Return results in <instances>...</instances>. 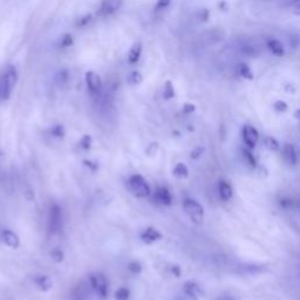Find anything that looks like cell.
<instances>
[{
  "mask_svg": "<svg viewBox=\"0 0 300 300\" xmlns=\"http://www.w3.org/2000/svg\"><path fill=\"white\" fill-rule=\"evenodd\" d=\"M267 48L272 54H275L277 57H283L284 53H285V50H284L283 44L280 41L276 40V39H270L266 44Z\"/></svg>",
  "mask_w": 300,
  "mask_h": 300,
  "instance_id": "obj_17",
  "label": "cell"
},
{
  "mask_svg": "<svg viewBox=\"0 0 300 300\" xmlns=\"http://www.w3.org/2000/svg\"><path fill=\"white\" fill-rule=\"evenodd\" d=\"M128 270L130 271V272H133L134 275H138V273L142 272V266H141L140 263L131 262V263H129Z\"/></svg>",
  "mask_w": 300,
  "mask_h": 300,
  "instance_id": "obj_28",
  "label": "cell"
},
{
  "mask_svg": "<svg viewBox=\"0 0 300 300\" xmlns=\"http://www.w3.org/2000/svg\"><path fill=\"white\" fill-rule=\"evenodd\" d=\"M130 298V292L128 289L121 288L115 291V299L116 300H129Z\"/></svg>",
  "mask_w": 300,
  "mask_h": 300,
  "instance_id": "obj_22",
  "label": "cell"
},
{
  "mask_svg": "<svg viewBox=\"0 0 300 300\" xmlns=\"http://www.w3.org/2000/svg\"><path fill=\"white\" fill-rule=\"evenodd\" d=\"M128 186L129 190L138 198H146L151 192L149 184L141 175L131 176L128 180Z\"/></svg>",
  "mask_w": 300,
  "mask_h": 300,
  "instance_id": "obj_3",
  "label": "cell"
},
{
  "mask_svg": "<svg viewBox=\"0 0 300 300\" xmlns=\"http://www.w3.org/2000/svg\"><path fill=\"white\" fill-rule=\"evenodd\" d=\"M51 257L56 263H61L63 260V252L60 249L56 247V249L51 251Z\"/></svg>",
  "mask_w": 300,
  "mask_h": 300,
  "instance_id": "obj_25",
  "label": "cell"
},
{
  "mask_svg": "<svg viewBox=\"0 0 300 300\" xmlns=\"http://www.w3.org/2000/svg\"><path fill=\"white\" fill-rule=\"evenodd\" d=\"M52 133H53L54 136L57 137H62L63 136V128L61 127V125H58V127L53 128V130H52Z\"/></svg>",
  "mask_w": 300,
  "mask_h": 300,
  "instance_id": "obj_33",
  "label": "cell"
},
{
  "mask_svg": "<svg viewBox=\"0 0 300 300\" xmlns=\"http://www.w3.org/2000/svg\"><path fill=\"white\" fill-rule=\"evenodd\" d=\"M241 51H243V53L246 54V56H251V57L257 56V54L259 53V51L257 50V47L252 46V45H245V46H243V48H241Z\"/></svg>",
  "mask_w": 300,
  "mask_h": 300,
  "instance_id": "obj_26",
  "label": "cell"
},
{
  "mask_svg": "<svg viewBox=\"0 0 300 300\" xmlns=\"http://www.w3.org/2000/svg\"><path fill=\"white\" fill-rule=\"evenodd\" d=\"M273 107H275V109L277 112L279 113H284L288 111V103L284 102V101H277L275 105H273Z\"/></svg>",
  "mask_w": 300,
  "mask_h": 300,
  "instance_id": "obj_29",
  "label": "cell"
},
{
  "mask_svg": "<svg viewBox=\"0 0 300 300\" xmlns=\"http://www.w3.org/2000/svg\"><path fill=\"white\" fill-rule=\"evenodd\" d=\"M141 54H142V44L141 43L134 44L133 47H131L128 52V56H127L128 62L131 63V64L136 63L137 61L140 60Z\"/></svg>",
  "mask_w": 300,
  "mask_h": 300,
  "instance_id": "obj_16",
  "label": "cell"
},
{
  "mask_svg": "<svg viewBox=\"0 0 300 300\" xmlns=\"http://www.w3.org/2000/svg\"><path fill=\"white\" fill-rule=\"evenodd\" d=\"M218 192L219 196H221V198L223 199V201H230L232 198V196H234V190H232V186L229 184L228 182H225V180H221L218 184Z\"/></svg>",
  "mask_w": 300,
  "mask_h": 300,
  "instance_id": "obj_13",
  "label": "cell"
},
{
  "mask_svg": "<svg viewBox=\"0 0 300 300\" xmlns=\"http://www.w3.org/2000/svg\"><path fill=\"white\" fill-rule=\"evenodd\" d=\"M170 1H172V0H159L156 6H155V8H156V11H162V9H166L168 6L170 5Z\"/></svg>",
  "mask_w": 300,
  "mask_h": 300,
  "instance_id": "obj_31",
  "label": "cell"
},
{
  "mask_svg": "<svg viewBox=\"0 0 300 300\" xmlns=\"http://www.w3.org/2000/svg\"><path fill=\"white\" fill-rule=\"evenodd\" d=\"M18 80L17 69L8 64L0 74V101L8 100Z\"/></svg>",
  "mask_w": 300,
  "mask_h": 300,
  "instance_id": "obj_1",
  "label": "cell"
},
{
  "mask_svg": "<svg viewBox=\"0 0 300 300\" xmlns=\"http://www.w3.org/2000/svg\"><path fill=\"white\" fill-rule=\"evenodd\" d=\"M291 7L296 13H300V0H292Z\"/></svg>",
  "mask_w": 300,
  "mask_h": 300,
  "instance_id": "obj_35",
  "label": "cell"
},
{
  "mask_svg": "<svg viewBox=\"0 0 300 300\" xmlns=\"http://www.w3.org/2000/svg\"><path fill=\"white\" fill-rule=\"evenodd\" d=\"M85 80H86L87 88H88V92L90 93V94L94 95V96H98L101 94L102 81H101V77H100L98 73L92 72V70H90V72H87Z\"/></svg>",
  "mask_w": 300,
  "mask_h": 300,
  "instance_id": "obj_5",
  "label": "cell"
},
{
  "mask_svg": "<svg viewBox=\"0 0 300 300\" xmlns=\"http://www.w3.org/2000/svg\"><path fill=\"white\" fill-rule=\"evenodd\" d=\"M34 283L35 285H37V288L43 292L50 291V290L53 288V282H52V279L48 276L43 275V276L35 277Z\"/></svg>",
  "mask_w": 300,
  "mask_h": 300,
  "instance_id": "obj_14",
  "label": "cell"
},
{
  "mask_svg": "<svg viewBox=\"0 0 300 300\" xmlns=\"http://www.w3.org/2000/svg\"><path fill=\"white\" fill-rule=\"evenodd\" d=\"M163 96L167 100L173 99L175 96V89H174V86L172 85V82L168 81L166 85H164V92H163Z\"/></svg>",
  "mask_w": 300,
  "mask_h": 300,
  "instance_id": "obj_23",
  "label": "cell"
},
{
  "mask_svg": "<svg viewBox=\"0 0 300 300\" xmlns=\"http://www.w3.org/2000/svg\"><path fill=\"white\" fill-rule=\"evenodd\" d=\"M141 240L146 244H153L162 240V234L154 228H148L141 234Z\"/></svg>",
  "mask_w": 300,
  "mask_h": 300,
  "instance_id": "obj_12",
  "label": "cell"
},
{
  "mask_svg": "<svg viewBox=\"0 0 300 300\" xmlns=\"http://www.w3.org/2000/svg\"><path fill=\"white\" fill-rule=\"evenodd\" d=\"M123 0H103L101 7H100V14L111 15L113 13L118 12L121 8Z\"/></svg>",
  "mask_w": 300,
  "mask_h": 300,
  "instance_id": "obj_8",
  "label": "cell"
},
{
  "mask_svg": "<svg viewBox=\"0 0 300 300\" xmlns=\"http://www.w3.org/2000/svg\"><path fill=\"white\" fill-rule=\"evenodd\" d=\"M184 293L185 296H188L190 298H193V299H197L198 297H201L203 295L201 288L193 282H186L184 284Z\"/></svg>",
  "mask_w": 300,
  "mask_h": 300,
  "instance_id": "obj_15",
  "label": "cell"
},
{
  "mask_svg": "<svg viewBox=\"0 0 300 300\" xmlns=\"http://www.w3.org/2000/svg\"><path fill=\"white\" fill-rule=\"evenodd\" d=\"M173 174L177 179H186L189 176V169L184 163H177L173 169Z\"/></svg>",
  "mask_w": 300,
  "mask_h": 300,
  "instance_id": "obj_18",
  "label": "cell"
},
{
  "mask_svg": "<svg viewBox=\"0 0 300 300\" xmlns=\"http://www.w3.org/2000/svg\"><path fill=\"white\" fill-rule=\"evenodd\" d=\"M80 147L85 150H89L90 147H92V137L88 136V135H85L80 141Z\"/></svg>",
  "mask_w": 300,
  "mask_h": 300,
  "instance_id": "obj_27",
  "label": "cell"
},
{
  "mask_svg": "<svg viewBox=\"0 0 300 300\" xmlns=\"http://www.w3.org/2000/svg\"><path fill=\"white\" fill-rule=\"evenodd\" d=\"M243 160H244V162L247 164V167H250L251 169H254V168H257L256 159L253 157V155L250 151V149H244L243 150Z\"/></svg>",
  "mask_w": 300,
  "mask_h": 300,
  "instance_id": "obj_21",
  "label": "cell"
},
{
  "mask_svg": "<svg viewBox=\"0 0 300 300\" xmlns=\"http://www.w3.org/2000/svg\"><path fill=\"white\" fill-rule=\"evenodd\" d=\"M237 73H238V75L244 77V79H247V80H252L253 79L252 70H251L250 67L247 66V64H245V63L238 64Z\"/></svg>",
  "mask_w": 300,
  "mask_h": 300,
  "instance_id": "obj_19",
  "label": "cell"
},
{
  "mask_svg": "<svg viewBox=\"0 0 300 300\" xmlns=\"http://www.w3.org/2000/svg\"><path fill=\"white\" fill-rule=\"evenodd\" d=\"M173 272L175 273L176 277H180V266H173Z\"/></svg>",
  "mask_w": 300,
  "mask_h": 300,
  "instance_id": "obj_36",
  "label": "cell"
},
{
  "mask_svg": "<svg viewBox=\"0 0 300 300\" xmlns=\"http://www.w3.org/2000/svg\"><path fill=\"white\" fill-rule=\"evenodd\" d=\"M127 81L130 85H138L142 81V75L138 72H131L127 77Z\"/></svg>",
  "mask_w": 300,
  "mask_h": 300,
  "instance_id": "obj_24",
  "label": "cell"
},
{
  "mask_svg": "<svg viewBox=\"0 0 300 300\" xmlns=\"http://www.w3.org/2000/svg\"><path fill=\"white\" fill-rule=\"evenodd\" d=\"M50 228L53 232L59 231L62 228V212L59 205L53 204L50 210Z\"/></svg>",
  "mask_w": 300,
  "mask_h": 300,
  "instance_id": "obj_7",
  "label": "cell"
},
{
  "mask_svg": "<svg viewBox=\"0 0 300 300\" xmlns=\"http://www.w3.org/2000/svg\"><path fill=\"white\" fill-rule=\"evenodd\" d=\"M1 240L6 246L11 247V249H18L20 246V238L15 232L6 229L1 232Z\"/></svg>",
  "mask_w": 300,
  "mask_h": 300,
  "instance_id": "obj_9",
  "label": "cell"
},
{
  "mask_svg": "<svg viewBox=\"0 0 300 300\" xmlns=\"http://www.w3.org/2000/svg\"><path fill=\"white\" fill-rule=\"evenodd\" d=\"M60 45L61 47H68L69 45H72V37H69V35H64V37L61 38Z\"/></svg>",
  "mask_w": 300,
  "mask_h": 300,
  "instance_id": "obj_32",
  "label": "cell"
},
{
  "mask_svg": "<svg viewBox=\"0 0 300 300\" xmlns=\"http://www.w3.org/2000/svg\"><path fill=\"white\" fill-rule=\"evenodd\" d=\"M155 199L160 203V204L169 206L173 203V196L166 186H159L155 191Z\"/></svg>",
  "mask_w": 300,
  "mask_h": 300,
  "instance_id": "obj_11",
  "label": "cell"
},
{
  "mask_svg": "<svg viewBox=\"0 0 300 300\" xmlns=\"http://www.w3.org/2000/svg\"><path fill=\"white\" fill-rule=\"evenodd\" d=\"M89 282L93 290H94L95 293L100 298H106V297L108 296V282L107 278H106L102 273H92V275L89 276Z\"/></svg>",
  "mask_w": 300,
  "mask_h": 300,
  "instance_id": "obj_4",
  "label": "cell"
},
{
  "mask_svg": "<svg viewBox=\"0 0 300 300\" xmlns=\"http://www.w3.org/2000/svg\"><path fill=\"white\" fill-rule=\"evenodd\" d=\"M183 209H184L188 217L192 221V223H203V221H204V209H203L201 203H198L192 198H186L185 201L183 202Z\"/></svg>",
  "mask_w": 300,
  "mask_h": 300,
  "instance_id": "obj_2",
  "label": "cell"
},
{
  "mask_svg": "<svg viewBox=\"0 0 300 300\" xmlns=\"http://www.w3.org/2000/svg\"><path fill=\"white\" fill-rule=\"evenodd\" d=\"M283 159L284 162L289 166H296L298 162V155H297L296 147L291 143H286L283 148Z\"/></svg>",
  "mask_w": 300,
  "mask_h": 300,
  "instance_id": "obj_10",
  "label": "cell"
},
{
  "mask_svg": "<svg viewBox=\"0 0 300 300\" xmlns=\"http://www.w3.org/2000/svg\"><path fill=\"white\" fill-rule=\"evenodd\" d=\"M295 118L297 119V120H300V109H298V111H296Z\"/></svg>",
  "mask_w": 300,
  "mask_h": 300,
  "instance_id": "obj_37",
  "label": "cell"
},
{
  "mask_svg": "<svg viewBox=\"0 0 300 300\" xmlns=\"http://www.w3.org/2000/svg\"><path fill=\"white\" fill-rule=\"evenodd\" d=\"M221 300H232V299H229V298H223V299H221Z\"/></svg>",
  "mask_w": 300,
  "mask_h": 300,
  "instance_id": "obj_38",
  "label": "cell"
},
{
  "mask_svg": "<svg viewBox=\"0 0 300 300\" xmlns=\"http://www.w3.org/2000/svg\"><path fill=\"white\" fill-rule=\"evenodd\" d=\"M203 151H204V148H203V147L195 148V149L191 151V154H190V159H191V160L199 159V157H201V155L203 154Z\"/></svg>",
  "mask_w": 300,
  "mask_h": 300,
  "instance_id": "obj_30",
  "label": "cell"
},
{
  "mask_svg": "<svg viewBox=\"0 0 300 300\" xmlns=\"http://www.w3.org/2000/svg\"><path fill=\"white\" fill-rule=\"evenodd\" d=\"M243 141L245 146H247L249 149H253L257 146V142L259 140V134H258L257 129L252 125L246 124L243 128Z\"/></svg>",
  "mask_w": 300,
  "mask_h": 300,
  "instance_id": "obj_6",
  "label": "cell"
},
{
  "mask_svg": "<svg viewBox=\"0 0 300 300\" xmlns=\"http://www.w3.org/2000/svg\"><path fill=\"white\" fill-rule=\"evenodd\" d=\"M183 112L185 113V114H190V113L195 112V106L191 105V103H185L184 107H183Z\"/></svg>",
  "mask_w": 300,
  "mask_h": 300,
  "instance_id": "obj_34",
  "label": "cell"
},
{
  "mask_svg": "<svg viewBox=\"0 0 300 300\" xmlns=\"http://www.w3.org/2000/svg\"><path fill=\"white\" fill-rule=\"evenodd\" d=\"M264 146L270 151H278L280 149L279 142L272 136H267L264 138Z\"/></svg>",
  "mask_w": 300,
  "mask_h": 300,
  "instance_id": "obj_20",
  "label": "cell"
}]
</instances>
